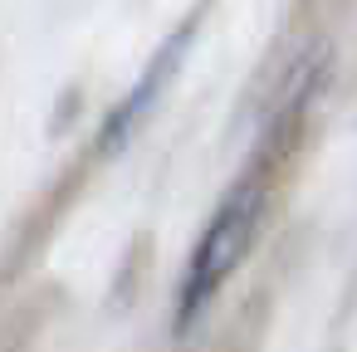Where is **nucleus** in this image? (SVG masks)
<instances>
[{
  "label": "nucleus",
  "mask_w": 357,
  "mask_h": 352,
  "mask_svg": "<svg viewBox=\"0 0 357 352\" xmlns=\"http://www.w3.org/2000/svg\"><path fill=\"white\" fill-rule=\"evenodd\" d=\"M259 215H264V186L259 181H240L225 206L215 211V220L206 225L191 264H186V289H181V318L201 313L206 298L240 269V259L250 254L255 245V230H259Z\"/></svg>",
  "instance_id": "f257e3e1"
},
{
  "label": "nucleus",
  "mask_w": 357,
  "mask_h": 352,
  "mask_svg": "<svg viewBox=\"0 0 357 352\" xmlns=\"http://www.w3.org/2000/svg\"><path fill=\"white\" fill-rule=\"evenodd\" d=\"M186 40H191V25H186V30H181L162 54H157V64H152V69L142 74V84L128 93V103L118 108V118H113V123H108V132H103V147H123V142H128V132L142 123V113L157 103V93H162V89H167V79L176 74V59H181V49H186Z\"/></svg>",
  "instance_id": "f03ea898"
}]
</instances>
